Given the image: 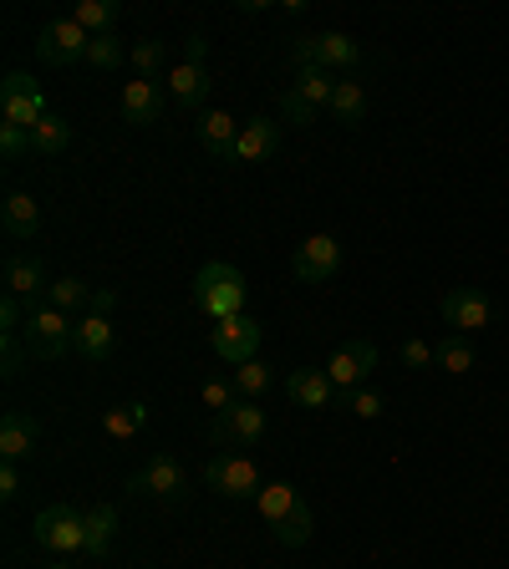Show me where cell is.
<instances>
[{"label":"cell","mask_w":509,"mask_h":569,"mask_svg":"<svg viewBox=\"0 0 509 569\" xmlns=\"http://www.w3.org/2000/svg\"><path fill=\"white\" fill-rule=\"evenodd\" d=\"M275 107H281V118H285V122H301V128H306V122H316V107H306L301 97L291 92V87L281 92V102H275Z\"/></svg>","instance_id":"cell-41"},{"label":"cell","mask_w":509,"mask_h":569,"mask_svg":"<svg viewBox=\"0 0 509 569\" xmlns=\"http://www.w3.org/2000/svg\"><path fill=\"white\" fill-rule=\"evenodd\" d=\"M215 442H235V448H254L260 437H266V412L260 402H235V407L215 412Z\"/></svg>","instance_id":"cell-11"},{"label":"cell","mask_w":509,"mask_h":569,"mask_svg":"<svg viewBox=\"0 0 509 569\" xmlns=\"http://www.w3.org/2000/svg\"><path fill=\"white\" fill-rule=\"evenodd\" d=\"M72 331H77V326H72L56 305H31L26 331L21 336H26V351L36 361H62L72 351Z\"/></svg>","instance_id":"cell-5"},{"label":"cell","mask_w":509,"mask_h":569,"mask_svg":"<svg viewBox=\"0 0 509 569\" xmlns=\"http://www.w3.org/2000/svg\"><path fill=\"white\" fill-rule=\"evenodd\" d=\"M209 346H215L219 361H229V366H245V361H254V351H260V326H254L250 316L215 320V336H209Z\"/></svg>","instance_id":"cell-10"},{"label":"cell","mask_w":509,"mask_h":569,"mask_svg":"<svg viewBox=\"0 0 509 569\" xmlns=\"http://www.w3.org/2000/svg\"><path fill=\"white\" fill-rule=\"evenodd\" d=\"M372 366H377V346L372 341H347V346H336L332 357H326L322 371L332 376L336 397H342V392H357V386H367Z\"/></svg>","instance_id":"cell-9"},{"label":"cell","mask_w":509,"mask_h":569,"mask_svg":"<svg viewBox=\"0 0 509 569\" xmlns=\"http://www.w3.org/2000/svg\"><path fill=\"white\" fill-rule=\"evenodd\" d=\"M0 118L11 122V128H26V133L46 118V97H41V87L26 72H6L0 77Z\"/></svg>","instance_id":"cell-8"},{"label":"cell","mask_w":509,"mask_h":569,"mask_svg":"<svg viewBox=\"0 0 509 569\" xmlns=\"http://www.w3.org/2000/svg\"><path fill=\"white\" fill-rule=\"evenodd\" d=\"M72 147V122H62L56 112H46V118L31 128V153L36 158H62Z\"/></svg>","instance_id":"cell-24"},{"label":"cell","mask_w":509,"mask_h":569,"mask_svg":"<svg viewBox=\"0 0 509 569\" xmlns=\"http://www.w3.org/2000/svg\"><path fill=\"white\" fill-rule=\"evenodd\" d=\"M336 265H342V244H336L332 234H311L306 244L291 254V275L301 280V285H322V280H332Z\"/></svg>","instance_id":"cell-12"},{"label":"cell","mask_w":509,"mask_h":569,"mask_svg":"<svg viewBox=\"0 0 509 569\" xmlns=\"http://www.w3.org/2000/svg\"><path fill=\"white\" fill-rule=\"evenodd\" d=\"M0 229H6V239H36L41 204L31 194H11V199L0 204Z\"/></svg>","instance_id":"cell-22"},{"label":"cell","mask_w":509,"mask_h":569,"mask_svg":"<svg viewBox=\"0 0 509 569\" xmlns=\"http://www.w3.org/2000/svg\"><path fill=\"white\" fill-rule=\"evenodd\" d=\"M204 52H209V41H204V36H188V41H184V62L204 67Z\"/></svg>","instance_id":"cell-44"},{"label":"cell","mask_w":509,"mask_h":569,"mask_svg":"<svg viewBox=\"0 0 509 569\" xmlns=\"http://www.w3.org/2000/svg\"><path fill=\"white\" fill-rule=\"evenodd\" d=\"M402 366L408 371H429V366H438V357H433V346L429 341H402Z\"/></svg>","instance_id":"cell-40"},{"label":"cell","mask_w":509,"mask_h":569,"mask_svg":"<svg viewBox=\"0 0 509 569\" xmlns=\"http://www.w3.org/2000/svg\"><path fill=\"white\" fill-rule=\"evenodd\" d=\"M163 102H169V92H163L159 81L133 77L128 87H122L118 112H122V122H128V128H153V122L163 118Z\"/></svg>","instance_id":"cell-14"},{"label":"cell","mask_w":509,"mask_h":569,"mask_svg":"<svg viewBox=\"0 0 509 569\" xmlns=\"http://www.w3.org/2000/svg\"><path fill=\"white\" fill-rule=\"evenodd\" d=\"M169 97H174L178 107H188V112H199L204 97H209V72L194 67V62H178V67L169 72Z\"/></svg>","instance_id":"cell-21"},{"label":"cell","mask_w":509,"mask_h":569,"mask_svg":"<svg viewBox=\"0 0 509 569\" xmlns=\"http://www.w3.org/2000/svg\"><path fill=\"white\" fill-rule=\"evenodd\" d=\"M118 15H122L118 0H77V6H72V21H77L87 36H108V31L118 26Z\"/></svg>","instance_id":"cell-26"},{"label":"cell","mask_w":509,"mask_h":569,"mask_svg":"<svg viewBox=\"0 0 509 569\" xmlns=\"http://www.w3.org/2000/svg\"><path fill=\"white\" fill-rule=\"evenodd\" d=\"M0 153H6V158H26V153H31V133H26V128L0 122Z\"/></svg>","instance_id":"cell-39"},{"label":"cell","mask_w":509,"mask_h":569,"mask_svg":"<svg viewBox=\"0 0 509 569\" xmlns=\"http://www.w3.org/2000/svg\"><path fill=\"white\" fill-rule=\"evenodd\" d=\"M311 529H316V508H311L306 499L295 503L291 514L281 518V524H275V544H285V549H301V544L311 539Z\"/></svg>","instance_id":"cell-29"},{"label":"cell","mask_w":509,"mask_h":569,"mask_svg":"<svg viewBox=\"0 0 509 569\" xmlns=\"http://www.w3.org/2000/svg\"><path fill=\"white\" fill-rule=\"evenodd\" d=\"M204 489L219 493V499H235V503H254L260 489H266V478H260V468H254L250 458H240V452H215V458L204 463Z\"/></svg>","instance_id":"cell-2"},{"label":"cell","mask_w":509,"mask_h":569,"mask_svg":"<svg viewBox=\"0 0 509 569\" xmlns=\"http://www.w3.org/2000/svg\"><path fill=\"white\" fill-rule=\"evenodd\" d=\"M0 357H6V382H15L21 376V366H26V336L21 331H11V336H0Z\"/></svg>","instance_id":"cell-37"},{"label":"cell","mask_w":509,"mask_h":569,"mask_svg":"<svg viewBox=\"0 0 509 569\" xmlns=\"http://www.w3.org/2000/svg\"><path fill=\"white\" fill-rule=\"evenodd\" d=\"M36 437H41L36 417L6 412V423H0V458H6V463H26L31 452H36Z\"/></svg>","instance_id":"cell-18"},{"label":"cell","mask_w":509,"mask_h":569,"mask_svg":"<svg viewBox=\"0 0 509 569\" xmlns=\"http://www.w3.org/2000/svg\"><path fill=\"white\" fill-rule=\"evenodd\" d=\"M87 300H93V285L87 280H77V275H62L46 291V305H56L62 316H72V310H87Z\"/></svg>","instance_id":"cell-32"},{"label":"cell","mask_w":509,"mask_h":569,"mask_svg":"<svg viewBox=\"0 0 509 569\" xmlns=\"http://www.w3.org/2000/svg\"><path fill=\"white\" fill-rule=\"evenodd\" d=\"M438 310H443V320H448L458 336H474V331H489V326H495V305L484 300L479 291H464V285L443 295Z\"/></svg>","instance_id":"cell-13"},{"label":"cell","mask_w":509,"mask_h":569,"mask_svg":"<svg viewBox=\"0 0 509 569\" xmlns=\"http://www.w3.org/2000/svg\"><path fill=\"white\" fill-rule=\"evenodd\" d=\"M281 147V122L275 118H250L240 122V163H260Z\"/></svg>","instance_id":"cell-20"},{"label":"cell","mask_w":509,"mask_h":569,"mask_svg":"<svg viewBox=\"0 0 509 569\" xmlns=\"http://www.w3.org/2000/svg\"><path fill=\"white\" fill-rule=\"evenodd\" d=\"M291 92L301 97L306 107H332V92H336V77L332 72H322V67H295V81H291Z\"/></svg>","instance_id":"cell-25"},{"label":"cell","mask_w":509,"mask_h":569,"mask_svg":"<svg viewBox=\"0 0 509 569\" xmlns=\"http://www.w3.org/2000/svg\"><path fill=\"white\" fill-rule=\"evenodd\" d=\"M342 128H357V122L367 118V92H362V81H336V92H332V107H326Z\"/></svg>","instance_id":"cell-27"},{"label":"cell","mask_w":509,"mask_h":569,"mask_svg":"<svg viewBox=\"0 0 509 569\" xmlns=\"http://www.w3.org/2000/svg\"><path fill=\"white\" fill-rule=\"evenodd\" d=\"M128 489L133 493H148V499H163V503H184L188 499V468L178 463V458H169V452H153L143 468H138L133 478H128Z\"/></svg>","instance_id":"cell-6"},{"label":"cell","mask_w":509,"mask_h":569,"mask_svg":"<svg viewBox=\"0 0 509 569\" xmlns=\"http://www.w3.org/2000/svg\"><path fill=\"white\" fill-rule=\"evenodd\" d=\"M270 382H275V371H270L266 361H245V366H235V392H240V402H260L270 392Z\"/></svg>","instance_id":"cell-33"},{"label":"cell","mask_w":509,"mask_h":569,"mask_svg":"<svg viewBox=\"0 0 509 569\" xmlns=\"http://www.w3.org/2000/svg\"><path fill=\"white\" fill-rule=\"evenodd\" d=\"M112 539H118V508H112V503H93V508H87V549H82V555L102 559L112 549Z\"/></svg>","instance_id":"cell-23"},{"label":"cell","mask_w":509,"mask_h":569,"mask_svg":"<svg viewBox=\"0 0 509 569\" xmlns=\"http://www.w3.org/2000/svg\"><path fill=\"white\" fill-rule=\"evenodd\" d=\"M285 397H291L295 407L322 412V407H336V386H332V376H326V371L295 366L291 376H285Z\"/></svg>","instance_id":"cell-17"},{"label":"cell","mask_w":509,"mask_h":569,"mask_svg":"<svg viewBox=\"0 0 509 569\" xmlns=\"http://www.w3.org/2000/svg\"><path fill=\"white\" fill-rule=\"evenodd\" d=\"M295 503H301V493H295V483H281V478H275V483H266V489H260V499H254V508H260V518H266L270 529H275V524H281V518L291 514Z\"/></svg>","instance_id":"cell-28"},{"label":"cell","mask_w":509,"mask_h":569,"mask_svg":"<svg viewBox=\"0 0 509 569\" xmlns=\"http://www.w3.org/2000/svg\"><path fill=\"white\" fill-rule=\"evenodd\" d=\"M336 407H347V412H357V417H367V423H372V417H382V407H388V402H382V392H372V386H357V392H342V397H336Z\"/></svg>","instance_id":"cell-36"},{"label":"cell","mask_w":509,"mask_h":569,"mask_svg":"<svg viewBox=\"0 0 509 569\" xmlns=\"http://www.w3.org/2000/svg\"><path fill=\"white\" fill-rule=\"evenodd\" d=\"M362 62V46L342 31H316V36H295L291 67H322V72H347Z\"/></svg>","instance_id":"cell-3"},{"label":"cell","mask_w":509,"mask_h":569,"mask_svg":"<svg viewBox=\"0 0 509 569\" xmlns=\"http://www.w3.org/2000/svg\"><path fill=\"white\" fill-rule=\"evenodd\" d=\"M143 423H148V407H143V402H122V407L102 412V433L118 437V442L138 437V433H143Z\"/></svg>","instance_id":"cell-30"},{"label":"cell","mask_w":509,"mask_h":569,"mask_svg":"<svg viewBox=\"0 0 509 569\" xmlns=\"http://www.w3.org/2000/svg\"><path fill=\"white\" fill-rule=\"evenodd\" d=\"M6 291L21 295L26 305H36V295L52 291V285H46V265H41L36 254H11V260H6Z\"/></svg>","instance_id":"cell-19"},{"label":"cell","mask_w":509,"mask_h":569,"mask_svg":"<svg viewBox=\"0 0 509 569\" xmlns=\"http://www.w3.org/2000/svg\"><path fill=\"white\" fill-rule=\"evenodd\" d=\"M87 46H93V36L72 15H56L36 36V62L41 67H72V62H87Z\"/></svg>","instance_id":"cell-7"},{"label":"cell","mask_w":509,"mask_h":569,"mask_svg":"<svg viewBox=\"0 0 509 569\" xmlns=\"http://www.w3.org/2000/svg\"><path fill=\"white\" fill-rule=\"evenodd\" d=\"M112 346H118V331H112L108 316H82L77 320V331H72V351H77L82 361L102 366V361H112Z\"/></svg>","instance_id":"cell-16"},{"label":"cell","mask_w":509,"mask_h":569,"mask_svg":"<svg viewBox=\"0 0 509 569\" xmlns=\"http://www.w3.org/2000/svg\"><path fill=\"white\" fill-rule=\"evenodd\" d=\"M433 357H438V366L448 371V376H464V371H474V341L469 336H443L438 346H433Z\"/></svg>","instance_id":"cell-31"},{"label":"cell","mask_w":509,"mask_h":569,"mask_svg":"<svg viewBox=\"0 0 509 569\" xmlns=\"http://www.w3.org/2000/svg\"><path fill=\"white\" fill-rule=\"evenodd\" d=\"M199 397H204V407H209V412H225V407H235V397H240V392H235V382H219V376H209V382L199 386Z\"/></svg>","instance_id":"cell-38"},{"label":"cell","mask_w":509,"mask_h":569,"mask_svg":"<svg viewBox=\"0 0 509 569\" xmlns=\"http://www.w3.org/2000/svg\"><path fill=\"white\" fill-rule=\"evenodd\" d=\"M199 143L209 158L219 163H240V128H235V118L229 112H199Z\"/></svg>","instance_id":"cell-15"},{"label":"cell","mask_w":509,"mask_h":569,"mask_svg":"<svg viewBox=\"0 0 509 569\" xmlns=\"http://www.w3.org/2000/svg\"><path fill=\"white\" fill-rule=\"evenodd\" d=\"M0 499H6V503L21 499V468H15V463L0 468Z\"/></svg>","instance_id":"cell-43"},{"label":"cell","mask_w":509,"mask_h":569,"mask_svg":"<svg viewBox=\"0 0 509 569\" xmlns=\"http://www.w3.org/2000/svg\"><path fill=\"white\" fill-rule=\"evenodd\" d=\"M128 56H133V72H138V77H143V81H159L163 62H169V46H163L159 36H148V41H138Z\"/></svg>","instance_id":"cell-34"},{"label":"cell","mask_w":509,"mask_h":569,"mask_svg":"<svg viewBox=\"0 0 509 569\" xmlns=\"http://www.w3.org/2000/svg\"><path fill=\"white\" fill-rule=\"evenodd\" d=\"M194 310L209 320H229V316H245V275L225 260L204 265L194 275Z\"/></svg>","instance_id":"cell-1"},{"label":"cell","mask_w":509,"mask_h":569,"mask_svg":"<svg viewBox=\"0 0 509 569\" xmlns=\"http://www.w3.org/2000/svg\"><path fill=\"white\" fill-rule=\"evenodd\" d=\"M118 310V291H93V300H87V316H108Z\"/></svg>","instance_id":"cell-42"},{"label":"cell","mask_w":509,"mask_h":569,"mask_svg":"<svg viewBox=\"0 0 509 569\" xmlns=\"http://www.w3.org/2000/svg\"><path fill=\"white\" fill-rule=\"evenodd\" d=\"M31 529H36L41 549H56V555H82L87 549V514H77L72 503H46Z\"/></svg>","instance_id":"cell-4"},{"label":"cell","mask_w":509,"mask_h":569,"mask_svg":"<svg viewBox=\"0 0 509 569\" xmlns=\"http://www.w3.org/2000/svg\"><path fill=\"white\" fill-rule=\"evenodd\" d=\"M122 41H118V31H108V36H93V46H87V67H97V72H118L122 67Z\"/></svg>","instance_id":"cell-35"},{"label":"cell","mask_w":509,"mask_h":569,"mask_svg":"<svg viewBox=\"0 0 509 569\" xmlns=\"http://www.w3.org/2000/svg\"><path fill=\"white\" fill-rule=\"evenodd\" d=\"M46 569H72V565H46Z\"/></svg>","instance_id":"cell-45"}]
</instances>
